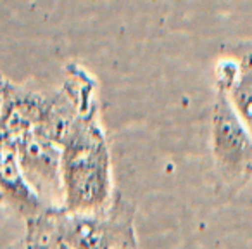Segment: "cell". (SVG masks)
<instances>
[{
    "label": "cell",
    "instance_id": "6da1fadb",
    "mask_svg": "<svg viewBox=\"0 0 252 249\" xmlns=\"http://www.w3.org/2000/svg\"><path fill=\"white\" fill-rule=\"evenodd\" d=\"M63 210L104 211L116 197L112 156L100 112L78 114L61 139Z\"/></svg>",
    "mask_w": 252,
    "mask_h": 249
},
{
    "label": "cell",
    "instance_id": "7a4b0ae2",
    "mask_svg": "<svg viewBox=\"0 0 252 249\" xmlns=\"http://www.w3.org/2000/svg\"><path fill=\"white\" fill-rule=\"evenodd\" d=\"M209 151L220 192H238L252 180V134L223 90H214Z\"/></svg>",
    "mask_w": 252,
    "mask_h": 249
},
{
    "label": "cell",
    "instance_id": "3957f363",
    "mask_svg": "<svg viewBox=\"0 0 252 249\" xmlns=\"http://www.w3.org/2000/svg\"><path fill=\"white\" fill-rule=\"evenodd\" d=\"M135 213V204L121 192H116L112 204L104 211L49 210L54 230L69 249H114L137 234Z\"/></svg>",
    "mask_w": 252,
    "mask_h": 249
},
{
    "label": "cell",
    "instance_id": "277c9868",
    "mask_svg": "<svg viewBox=\"0 0 252 249\" xmlns=\"http://www.w3.org/2000/svg\"><path fill=\"white\" fill-rule=\"evenodd\" d=\"M16 158L26 180L47 210H63L61 144L42 130H33L12 141Z\"/></svg>",
    "mask_w": 252,
    "mask_h": 249
},
{
    "label": "cell",
    "instance_id": "5b68a950",
    "mask_svg": "<svg viewBox=\"0 0 252 249\" xmlns=\"http://www.w3.org/2000/svg\"><path fill=\"white\" fill-rule=\"evenodd\" d=\"M0 206L18 214L25 223L49 211L28 183L7 142H0Z\"/></svg>",
    "mask_w": 252,
    "mask_h": 249
},
{
    "label": "cell",
    "instance_id": "8992f818",
    "mask_svg": "<svg viewBox=\"0 0 252 249\" xmlns=\"http://www.w3.org/2000/svg\"><path fill=\"white\" fill-rule=\"evenodd\" d=\"M224 49L235 61L233 76L226 88H214V90L226 92L235 111L252 134V42L231 43Z\"/></svg>",
    "mask_w": 252,
    "mask_h": 249
},
{
    "label": "cell",
    "instance_id": "52a82bcc",
    "mask_svg": "<svg viewBox=\"0 0 252 249\" xmlns=\"http://www.w3.org/2000/svg\"><path fill=\"white\" fill-rule=\"evenodd\" d=\"M25 246L28 249H69L56 234L49 211L25 223Z\"/></svg>",
    "mask_w": 252,
    "mask_h": 249
},
{
    "label": "cell",
    "instance_id": "ba28073f",
    "mask_svg": "<svg viewBox=\"0 0 252 249\" xmlns=\"http://www.w3.org/2000/svg\"><path fill=\"white\" fill-rule=\"evenodd\" d=\"M7 85H9V80L4 76V74L0 73V109H2V102H4L5 90H7Z\"/></svg>",
    "mask_w": 252,
    "mask_h": 249
},
{
    "label": "cell",
    "instance_id": "9c48e42d",
    "mask_svg": "<svg viewBox=\"0 0 252 249\" xmlns=\"http://www.w3.org/2000/svg\"><path fill=\"white\" fill-rule=\"evenodd\" d=\"M7 249H28V248H26V246H25V242H18V244H14V246H11V248H7Z\"/></svg>",
    "mask_w": 252,
    "mask_h": 249
}]
</instances>
